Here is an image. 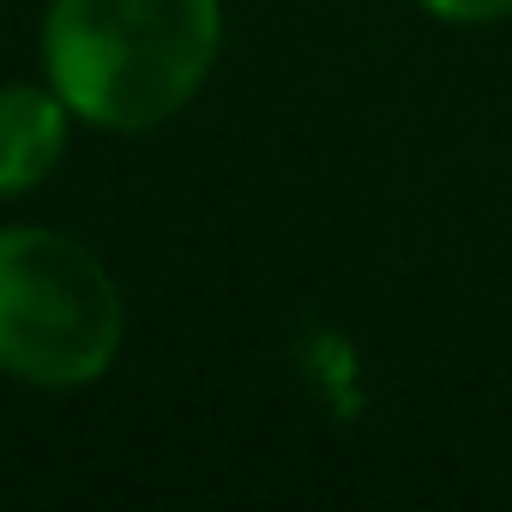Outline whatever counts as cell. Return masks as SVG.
<instances>
[{"label": "cell", "mask_w": 512, "mask_h": 512, "mask_svg": "<svg viewBox=\"0 0 512 512\" xmlns=\"http://www.w3.org/2000/svg\"><path fill=\"white\" fill-rule=\"evenodd\" d=\"M416 7L440 25H500V19H512V0H416Z\"/></svg>", "instance_id": "cell-4"}, {"label": "cell", "mask_w": 512, "mask_h": 512, "mask_svg": "<svg viewBox=\"0 0 512 512\" xmlns=\"http://www.w3.org/2000/svg\"><path fill=\"white\" fill-rule=\"evenodd\" d=\"M73 127H79V115L61 103V91L49 79L0 85V205L37 193L61 169Z\"/></svg>", "instance_id": "cell-3"}, {"label": "cell", "mask_w": 512, "mask_h": 512, "mask_svg": "<svg viewBox=\"0 0 512 512\" xmlns=\"http://www.w3.org/2000/svg\"><path fill=\"white\" fill-rule=\"evenodd\" d=\"M43 79L97 133H157L223 55V0H49L37 31Z\"/></svg>", "instance_id": "cell-1"}, {"label": "cell", "mask_w": 512, "mask_h": 512, "mask_svg": "<svg viewBox=\"0 0 512 512\" xmlns=\"http://www.w3.org/2000/svg\"><path fill=\"white\" fill-rule=\"evenodd\" d=\"M127 344L115 272L67 229H0V374L31 392L97 386Z\"/></svg>", "instance_id": "cell-2"}]
</instances>
